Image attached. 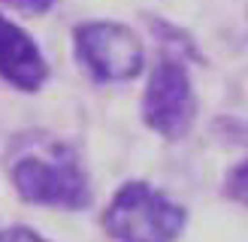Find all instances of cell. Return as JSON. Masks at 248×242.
<instances>
[{"mask_svg": "<svg viewBox=\"0 0 248 242\" xmlns=\"http://www.w3.org/2000/svg\"><path fill=\"white\" fill-rule=\"evenodd\" d=\"M73 58L100 85L133 82L145 73V43L140 30L118 18H85L73 28Z\"/></svg>", "mask_w": 248, "mask_h": 242, "instance_id": "3957f363", "label": "cell"}, {"mask_svg": "<svg viewBox=\"0 0 248 242\" xmlns=\"http://www.w3.org/2000/svg\"><path fill=\"white\" fill-rule=\"evenodd\" d=\"M58 6V0H0V9L9 15H24V18H40L48 15Z\"/></svg>", "mask_w": 248, "mask_h": 242, "instance_id": "ba28073f", "label": "cell"}, {"mask_svg": "<svg viewBox=\"0 0 248 242\" xmlns=\"http://www.w3.org/2000/svg\"><path fill=\"white\" fill-rule=\"evenodd\" d=\"M188 224V209L145 179H130L109 197L103 230L115 242H176Z\"/></svg>", "mask_w": 248, "mask_h": 242, "instance_id": "7a4b0ae2", "label": "cell"}, {"mask_svg": "<svg viewBox=\"0 0 248 242\" xmlns=\"http://www.w3.org/2000/svg\"><path fill=\"white\" fill-rule=\"evenodd\" d=\"M0 242H48V239L43 233H36L33 227L9 224V227H0Z\"/></svg>", "mask_w": 248, "mask_h": 242, "instance_id": "9c48e42d", "label": "cell"}, {"mask_svg": "<svg viewBox=\"0 0 248 242\" xmlns=\"http://www.w3.org/2000/svg\"><path fill=\"white\" fill-rule=\"evenodd\" d=\"M148 24H152L155 40L160 43V55L185 60V64H191V60H203L200 48H197V40L185 28H179L176 21H170V18H152Z\"/></svg>", "mask_w": 248, "mask_h": 242, "instance_id": "8992f818", "label": "cell"}, {"mask_svg": "<svg viewBox=\"0 0 248 242\" xmlns=\"http://www.w3.org/2000/svg\"><path fill=\"white\" fill-rule=\"evenodd\" d=\"M6 179L16 197L28 206L82 212L91 206V179L70 142L31 133L12 139L6 154Z\"/></svg>", "mask_w": 248, "mask_h": 242, "instance_id": "6da1fadb", "label": "cell"}, {"mask_svg": "<svg viewBox=\"0 0 248 242\" xmlns=\"http://www.w3.org/2000/svg\"><path fill=\"white\" fill-rule=\"evenodd\" d=\"M221 194H224L230 203L248 209V157L227 166L224 179H221Z\"/></svg>", "mask_w": 248, "mask_h": 242, "instance_id": "52a82bcc", "label": "cell"}, {"mask_svg": "<svg viewBox=\"0 0 248 242\" xmlns=\"http://www.w3.org/2000/svg\"><path fill=\"white\" fill-rule=\"evenodd\" d=\"M188 67L191 64H185V60L160 55L142 85L140 97L142 124L167 142L185 139L197 124L200 100H197V85Z\"/></svg>", "mask_w": 248, "mask_h": 242, "instance_id": "277c9868", "label": "cell"}, {"mask_svg": "<svg viewBox=\"0 0 248 242\" xmlns=\"http://www.w3.org/2000/svg\"><path fill=\"white\" fill-rule=\"evenodd\" d=\"M48 73L52 67L36 36L0 9V82L21 94H36L46 88Z\"/></svg>", "mask_w": 248, "mask_h": 242, "instance_id": "5b68a950", "label": "cell"}]
</instances>
